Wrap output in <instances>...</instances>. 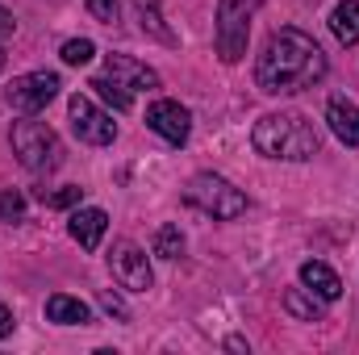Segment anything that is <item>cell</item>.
Segmentation results:
<instances>
[{
	"label": "cell",
	"instance_id": "obj_28",
	"mask_svg": "<svg viewBox=\"0 0 359 355\" xmlns=\"http://www.w3.org/2000/svg\"><path fill=\"white\" fill-rule=\"evenodd\" d=\"M0 67H4V46H0Z\"/></svg>",
	"mask_w": 359,
	"mask_h": 355
},
{
	"label": "cell",
	"instance_id": "obj_17",
	"mask_svg": "<svg viewBox=\"0 0 359 355\" xmlns=\"http://www.w3.org/2000/svg\"><path fill=\"white\" fill-rule=\"evenodd\" d=\"M330 29L343 46H355L359 42V0H343L334 13H330Z\"/></svg>",
	"mask_w": 359,
	"mask_h": 355
},
{
	"label": "cell",
	"instance_id": "obj_7",
	"mask_svg": "<svg viewBox=\"0 0 359 355\" xmlns=\"http://www.w3.org/2000/svg\"><path fill=\"white\" fill-rule=\"evenodd\" d=\"M109 264H113V276L121 280V288H130V293H147V288L155 284L147 251H142L138 243H130V239L113 243V251H109Z\"/></svg>",
	"mask_w": 359,
	"mask_h": 355
},
{
	"label": "cell",
	"instance_id": "obj_11",
	"mask_svg": "<svg viewBox=\"0 0 359 355\" xmlns=\"http://www.w3.org/2000/svg\"><path fill=\"white\" fill-rule=\"evenodd\" d=\"M301 284H305L313 297H322V301H339V297H343L339 272L330 264H322V260H305V264H301Z\"/></svg>",
	"mask_w": 359,
	"mask_h": 355
},
{
	"label": "cell",
	"instance_id": "obj_5",
	"mask_svg": "<svg viewBox=\"0 0 359 355\" xmlns=\"http://www.w3.org/2000/svg\"><path fill=\"white\" fill-rule=\"evenodd\" d=\"M264 0H217V55L226 63H238L247 55V38H251V21L259 13Z\"/></svg>",
	"mask_w": 359,
	"mask_h": 355
},
{
	"label": "cell",
	"instance_id": "obj_3",
	"mask_svg": "<svg viewBox=\"0 0 359 355\" xmlns=\"http://www.w3.org/2000/svg\"><path fill=\"white\" fill-rule=\"evenodd\" d=\"M8 142H13V155L21 159V168H29V172H55V168L63 163V142H59V134H55L46 121H38L34 113H25L21 121H13Z\"/></svg>",
	"mask_w": 359,
	"mask_h": 355
},
{
	"label": "cell",
	"instance_id": "obj_1",
	"mask_svg": "<svg viewBox=\"0 0 359 355\" xmlns=\"http://www.w3.org/2000/svg\"><path fill=\"white\" fill-rule=\"evenodd\" d=\"M322 76H326L322 46L309 34L292 29V25L276 29L268 38V46H264V55L255 59V84H259V92H268V96L305 92V88H313Z\"/></svg>",
	"mask_w": 359,
	"mask_h": 355
},
{
	"label": "cell",
	"instance_id": "obj_25",
	"mask_svg": "<svg viewBox=\"0 0 359 355\" xmlns=\"http://www.w3.org/2000/svg\"><path fill=\"white\" fill-rule=\"evenodd\" d=\"M13 29H17V21H13V13L8 8H0V46L13 38Z\"/></svg>",
	"mask_w": 359,
	"mask_h": 355
},
{
	"label": "cell",
	"instance_id": "obj_14",
	"mask_svg": "<svg viewBox=\"0 0 359 355\" xmlns=\"http://www.w3.org/2000/svg\"><path fill=\"white\" fill-rule=\"evenodd\" d=\"M46 318H50L55 326H84V322L92 318V309L80 301V297L55 293V297H46Z\"/></svg>",
	"mask_w": 359,
	"mask_h": 355
},
{
	"label": "cell",
	"instance_id": "obj_6",
	"mask_svg": "<svg viewBox=\"0 0 359 355\" xmlns=\"http://www.w3.org/2000/svg\"><path fill=\"white\" fill-rule=\"evenodd\" d=\"M67 113H72V130L80 134V142H88V147H109L113 138H117V121H113V113H104L92 96L84 92H76L72 100H67Z\"/></svg>",
	"mask_w": 359,
	"mask_h": 355
},
{
	"label": "cell",
	"instance_id": "obj_27",
	"mask_svg": "<svg viewBox=\"0 0 359 355\" xmlns=\"http://www.w3.org/2000/svg\"><path fill=\"white\" fill-rule=\"evenodd\" d=\"M226 347H230V351H247V339H238V335H230V339H226Z\"/></svg>",
	"mask_w": 359,
	"mask_h": 355
},
{
	"label": "cell",
	"instance_id": "obj_26",
	"mask_svg": "<svg viewBox=\"0 0 359 355\" xmlns=\"http://www.w3.org/2000/svg\"><path fill=\"white\" fill-rule=\"evenodd\" d=\"M8 335H13V314L0 305V339H8Z\"/></svg>",
	"mask_w": 359,
	"mask_h": 355
},
{
	"label": "cell",
	"instance_id": "obj_23",
	"mask_svg": "<svg viewBox=\"0 0 359 355\" xmlns=\"http://www.w3.org/2000/svg\"><path fill=\"white\" fill-rule=\"evenodd\" d=\"M88 13L100 25H113L117 21V0H88Z\"/></svg>",
	"mask_w": 359,
	"mask_h": 355
},
{
	"label": "cell",
	"instance_id": "obj_10",
	"mask_svg": "<svg viewBox=\"0 0 359 355\" xmlns=\"http://www.w3.org/2000/svg\"><path fill=\"white\" fill-rule=\"evenodd\" d=\"M104 76L121 80L130 92H155L159 88V76H155L147 63L130 59V55H104Z\"/></svg>",
	"mask_w": 359,
	"mask_h": 355
},
{
	"label": "cell",
	"instance_id": "obj_9",
	"mask_svg": "<svg viewBox=\"0 0 359 355\" xmlns=\"http://www.w3.org/2000/svg\"><path fill=\"white\" fill-rule=\"evenodd\" d=\"M147 126L159 134V138H168L172 147H184L188 142V134H192V113L180 105V100H151L147 105Z\"/></svg>",
	"mask_w": 359,
	"mask_h": 355
},
{
	"label": "cell",
	"instance_id": "obj_13",
	"mask_svg": "<svg viewBox=\"0 0 359 355\" xmlns=\"http://www.w3.org/2000/svg\"><path fill=\"white\" fill-rule=\"evenodd\" d=\"M326 121H330V130H334L339 142L359 147V105L343 100V96H334V100L326 105Z\"/></svg>",
	"mask_w": 359,
	"mask_h": 355
},
{
	"label": "cell",
	"instance_id": "obj_2",
	"mask_svg": "<svg viewBox=\"0 0 359 355\" xmlns=\"http://www.w3.org/2000/svg\"><path fill=\"white\" fill-rule=\"evenodd\" d=\"M251 142H255L259 155L284 159V163H305V159H313L322 151V138H318L313 121L301 117V113H268V117H259L255 130H251Z\"/></svg>",
	"mask_w": 359,
	"mask_h": 355
},
{
	"label": "cell",
	"instance_id": "obj_18",
	"mask_svg": "<svg viewBox=\"0 0 359 355\" xmlns=\"http://www.w3.org/2000/svg\"><path fill=\"white\" fill-rule=\"evenodd\" d=\"M88 88L96 92V96H100V100H109V105H113V109H117V113H126V109H130V105H134V92L126 88V84H121V80H113V76H96V80H92Z\"/></svg>",
	"mask_w": 359,
	"mask_h": 355
},
{
	"label": "cell",
	"instance_id": "obj_22",
	"mask_svg": "<svg viewBox=\"0 0 359 355\" xmlns=\"http://www.w3.org/2000/svg\"><path fill=\"white\" fill-rule=\"evenodd\" d=\"M38 196H42V201L50 205V209H72V205H80L84 188H59V192H46V188H42Z\"/></svg>",
	"mask_w": 359,
	"mask_h": 355
},
{
	"label": "cell",
	"instance_id": "obj_20",
	"mask_svg": "<svg viewBox=\"0 0 359 355\" xmlns=\"http://www.w3.org/2000/svg\"><path fill=\"white\" fill-rule=\"evenodd\" d=\"M92 55H96V46H92L88 38H72V42H63V63H72V67L92 63Z\"/></svg>",
	"mask_w": 359,
	"mask_h": 355
},
{
	"label": "cell",
	"instance_id": "obj_16",
	"mask_svg": "<svg viewBox=\"0 0 359 355\" xmlns=\"http://www.w3.org/2000/svg\"><path fill=\"white\" fill-rule=\"evenodd\" d=\"M322 305H326V301L313 297L309 288H288V293H284V309H288L297 322H322V318H326Z\"/></svg>",
	"mask_w": 359,
	"mask_h": 355
},
{
	"label": "cell",
	"instance_id": "obj_15",
	"mask_svg": "<svg viewBox=\"0 0 359 355\" xmlns=\"http://www.w3.org/2000/svg\"><path fill=\"white\" fill-rule=\"evenodd\" d=\"M134 4V13H138V25H142V34H151V38H159L163 46H176L180 38L163 25V13H159V0H130Z\"/></svg>",
	"mask_w": 359,
	"mask_h": 355
},
{
	"label": "cell",
	"instance_id": "obj_12",
	"mask_svg": "<svg viewBox=\"0 0 359 355\" xmlns=\"http://www.w3.org/2000/svg\"><path fill=\"white\" fill-rule=\"evenodd\" d=\"M67 230H72V239H76L84 251H96L100 239H104V230H109V213H104V209H76L72 222H67Z\"/></svg>",
	"mask_w": 359,
	"mask_h": 355
},
{
	"label": "cell",
	"instance_id": "obj_24",
	"mask_svg": "<svg viewBox=\"0 0 359 355\" xmlns=\"http://www.w3.org/2000/svg\"><path fill=\"white\" fill-rule=\"evenodd\" d=\"M100 309H104V314H113V318H121V322L130 318V309H126V301H121L117 293H109V288L100 293Z\"/></svg>",
	"mask_w": 359,
	"mask_h": 355
},
{
	"label": "cell",
	"instance_id": "obj_8",
	"mask_svg": "<svg viewBox=\"0 0 359 355\" xmlns=\"http://www.w3.org/2000/svg\"><path fill=\"white\" fill-rule=\"evenodd\" d=\"M59 76L55 72H29V76H17L8 84V105L21 109V113H42L55 96H59Z\"/></svg>",
	"mask_w": 359,
	"mask_h": 355
},
{
	"label": "cell",
	"instance_id": "obj_4",
	"mask_svg": "<svg viewBox=\"0 0 359 355\" xmlns=\"http://www.w3.org/2000/svg\"><path fill=\"white\" fill-rule=\"evenodd\" d=\"M184 201H188L192 209L209 213L213 222H230V217H243V213H247V196H243L226 176H213V172H201V176L188 180Z\"/></svg>",
	"mask_w": 359,
	"mask_h": 355
},
{
	"label": "cell",
	"instance_id": "obj_19",
	"mask_svg": "<svg viewBox=\"0 0 359 355\" xmlns=\"http://www.w3.org/2000/svg\"><path fill=\"white\" fill-rule=\"evenodd\" d=\"M155 255L159 260H176V255H184V234H180V226H159L155 230Z\"/></svg>",
	"mask_w": 359,
	"mask_h": 355
},
{
	"label": "cell",
	"instance_id": "obj_21",
	"mask_svg": "<svg viewBox=\"0 0 359 355\" xmlns=\"http://www.w3.org/2000/svg\"><path fill=\"white\" fill-rule=\"evenodd\" d=\"M21 213H25V196L17 188H4L0 192V222H17Z\"/></svg>",
	"mask_w": 359,
	"mask_h": 355
}]
</instances>
